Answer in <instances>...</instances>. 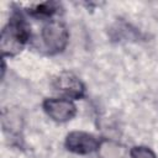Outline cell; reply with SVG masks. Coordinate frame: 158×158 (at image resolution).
<instances>
[{"mask_svg":"<svg viewBox=\"0 0 158 158\" xmlns=\"http://www.w3.org/2000/svg\"><path fill=\"white\" fill-rule=\"evenodd\" d=\"M60 9V5L56 1H46V2H41V4H36L31 7H28L27 12L35 17H41V19H46V17H51L54 14L58 12V10Z\"/></svg>","mask_w":158,"mask_h":158,"instance_id":"6","label":"cell"},{"mask_svg":"<svg viewBox=\"0 0 158 158\" xmlns=\"http://www.w3.org/2000/svg\"><path fill=\"white\" fill-rule=\"evenodd\" d=\"M42 106L44 112L57 122H67L77 114V106L68 99H46Z\"/></svg>","mask_w":158,"mask_h":158,"instance_id":"4","label":"cell"},{"mask_svg":"<svg viewBox=\"0 0 158 158\" xmlns=\"http://www.w3.org/2000/svg\"><path fill=\"white\" fill-rule=\"evenodd\" d=\"M100 139L91 133L84 131H72L65 137V147L77 154H89L100 147Z\"/></svg>","mask_w":158,"mask_h":158,"instance_id":"3","label":"cell"},{"mask_svg":"<svg viewBox=\"0 0 158 158\" xmlns=\"http://www.w3.org/2000/svg\"><path fill=\"white\" fill-rule=\"evenodd\" d=\"M31 26L23 17V15L15 10L12 11L9 22L1 31L0 47L2 57H14L19 54L25 44L30 41Z\"/></svg>","mask_w":158,"mask_h":158,"instance_id":"1","label":"cell"},{"mask_svg":"<svg viewBox=\"0 0 158 158\" xmlns=\"http://www.w3.org/2000/svg\"><path fill=\"white\" fill-rule=\"evenodd\" d=\"M53 88L70 99H81L85 94L83 81L70 72H62L53 79Z\"/></svg>","mask_w":158,"mask_h":158,"instance_id":"5","label":"cell"},{"mask_svg":"<svg viewBox=\"0 0 158 158\" xmlns=\"http://www.w3.org/2000/svg\"><path fill=\"white\" fill-rule=\"evenodd\" d=\"M42 44L48 54H57L64 51L68 44L69 33L67 27L59 21H49L41 32Z\"/></svg>","mask_w":158,"mask_h":158,"instance_id":"2","label":"cell"},{"mask_svg":"<svg viewBox=\"0 0 158 158\" xmlns=\"http://www.w3.org/2000/svg\"><path fill=\"white\" fill-rule=\"evenodd\" d=\"M131 158H157L156 153L146 146H135L130 151Z\"/></svg>","mask_w":158,"mask_h":158,"instance_id":"7","label":"cell"}]
</instances>
